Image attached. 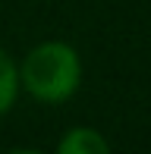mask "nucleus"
Returning <instances> with one entry per match:
<instances>
[{
    "instance_id": "1",
    "label": "nucleus",
    "mask_w": 151,
    "mask_h": 154,
    "mask_svg": "<svg viewBox=\"0 0 151 154\" xmlns=\"http://www.w3.org/2000/svg\"><path fill=\"white\" fill-rule=\"evenodd\" d=\"M19 91L41 104H63L82 85V57L66 41H41L22 57Z\"/></svg>"
},
{
    "instance_id": "2",
    "label": "nucleus",
    "mask_w": 151,
    "mask_h": 154,
    "mask_svg": "<svg viewBox=\"0 0 151 154\" xmlns=\"http://www.w3.org/2000/svg\"><path fill=\"white\" fill-rule=\"evenodd\" d=\"M57 151L60 154H107L110 142L91 126H76L57 142Z\"/></svg>"
},
{
    "instance_id": "3",
    "label": "nucleus",
    "mask_w": 151,
    "mask_h": 154,
    "mask_svg": "<svg viewBox=\"0 0 151 154\" xmlns=\"http://www.w3.org/2000/svg\"><path fill=\"white\" fill-rule=\"evenodd\" d=\"M19 97V66L10 54L0 47V116L10 113Z\"/></svg>"
}]
</instances>
